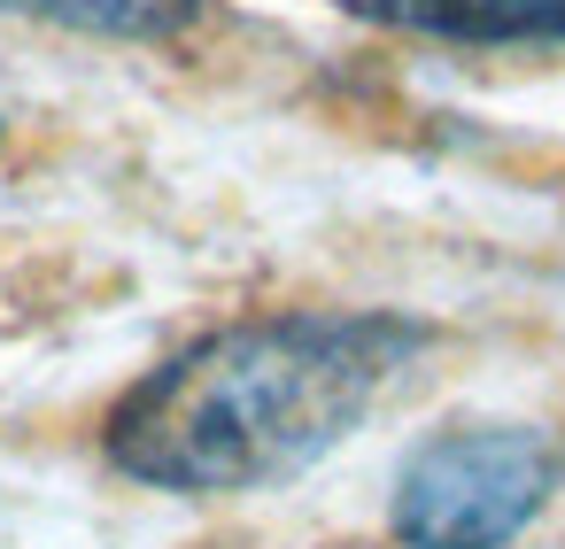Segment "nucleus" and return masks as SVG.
<instances>
[{
  "label": "nucleus",
  "mask_w": 565,
  "mask_h": 549,
  "mask_svg": "<svg viewBox=\"0 0 565 549\" xmlns=\"http://www.w3.org/2000/svg\"><path fill=\"white\" fill-rule=\"evenodd\" d=\"M426 341L403 310H264L210 325L109 402L102 456L156 495L302 480L387 402Z\"/></svg>",
  "instance_id": "f257e3e1"
},
{
  "label": "nucleus",
  "mask_w": 565,
  "mask_h": 549,
  "mask_svg": "<svg viewBox=\"0 0 565 549\" xmlns=\"http://www.w3.org/2000/svg\"><path fill=\"white\" fill-rule=\"evenodd\" d=\"M557 441L542 426H449L395 472L387 526L403 549H511L557 495Z\"/></svg>",
  "instance_id": "f03ea898"
},
{
  "label": "nucleus",
  "mask_w": 565,
  "mask_h": 549,
  "mask_svg": "<svg viewBox=\"0 0 565 549\" xmlns=\"http://www.w3.org/2000/svg\"><path fill=\"white\" fill-rule=\"evenodd\" d=\"M9 17L78 32V40H117V47H163L179 32H194L202 0H0Z\"/></svg>",
  "instance_id": "7ed1b4c3"
},
{
  "label": "nucleus",
  "mask_w": 565,
  "mask_h": 549,
  "mask_svg": "<svg viewBox=\"0 0 565 549\" xmlns=\"http://www.w3.org/2000/svg\"><path fill=\"white\" fill-rule=\"evenodd\" d=\"M0 140H9V125H0Z\"/></svg>",
  "instance_id": "20e7f679"
}]
</instances>
